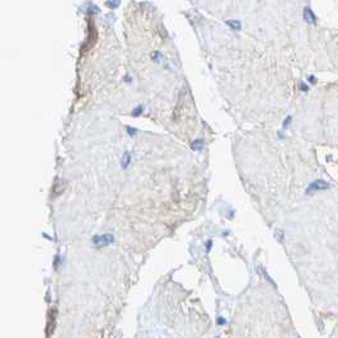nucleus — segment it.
I'll list each match as a JSON object with an SVG mask.
<instances>
[{
    "mask_svg": "<svg viewBox=\"0 0 338 338\" xmlns=\"http://www.w3.org/2000/svg\"><path fill=\"white\" fill-rule=\"evenodd\" d=\"M113 240V237L111 234H104V235H97L93 238V242L95 245H107Z\"/></svg>",
    "mask_w": 338,
    "mask_h": 338,
    "instance_id": "f257e3e1",
    "label": "nucleus"
},
{
    "mask_svg": "<svg viewBox=\"0 0 338 338\" xmlns=\"http://www.w3.org/2000/svg\"><path fill=\"white\" fill-rule=\"evenodd\" d=\"M328 188V183H325L324 181H316L314 183H311V186L309 187L308 192H311V191H319V189H325Z\"/></svg>",
    "mask_w": 338,
    "mask_h": 338,
    "instance_id": "f03ea898",
    "label": "nucleus"
},
{
    "mask_svg": "<svg viewBox=\"0 0 338 338\" xmlns=\"http://www.w3.org/2000/svg\"><path fill=\"white\" fill-rule=\"evenodd\" d=\"M304 17H305V19L306 20H309V22H311V23H314V20H315V15L313 14V11H311L309 8H305V10H304Z\"/></svg>",
    "mask_w": 338,
    "mask_h": 338,
    "instance_id": "7ed1b4c3",
    "label": "nucleus"
},
{
    "mask_svg": "<svg viewBox=\"0 0 338 338\" xmlns=\"http://www.w3.org/2000/svg\"><path fill=\"white\" fill-rule=\"evenodd\" d=\"M226 24L230 26V27L233 28V29H239V28H240V23H239V20L229 19V20H226Z\"/></svg>",
    "mask_w": 338,
    "mask_h": 338,
    "instance_id": "20e7f679",
    "label": "nucleus"
},
{
    "mask_svg": "<svg viewBox=\"0 0 338 338\" xmlns=\"http://www.w3.org/2000/svg\"><path fill=\"white\" fill-rule=\"evenodd\" d=\"M202 145H204V142H202L201 140H196L195 142L191 145V148H192L193 150H200V149L202 148Z\"/></svg>",
    "mask_w": 338,
    "mask_h": 338,
    "instance_id": "39448f33",
    "label": "nucleus"
},
{
    "mask_svg": "<svg viewBox=\"0 0 338 338\" xmlns=\"http://www.w3.org/2000/svg\"><path fill=\"white\" fill-rule=\"evenodd\" d=\"M130 160H131V155H130V153H126V154H125V158L122 159L123 167H127V164L130 163Z\"/></svg>",
    "mask_w": 338,
    "mask_h": 338,
    "instance_id": "423d86ee",
    "label": "nucleus"
}]
</instances>
